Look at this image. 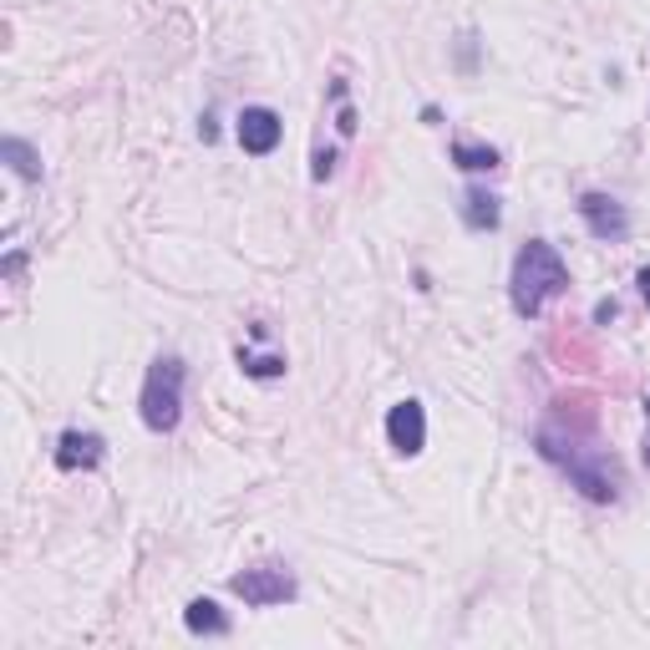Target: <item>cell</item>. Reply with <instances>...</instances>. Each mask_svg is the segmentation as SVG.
I'll use <instances>...</instances> for the list:
<instances>
[{"label": "cell", "mask_w": 650, "mask_h": 650, "mask_svg": "<svg viewBox=\"0 0 650 650\" xmlns=\"http://www.w3.org/2000/svg\"><path fill=\"white\" fill-rule=\"evenodd\" d=\"M534 442H539L543 463H554L559 473L589 498V503H615L620 498L625 478H620L615 452H604L589 433H574V427H564V422L554 417V422H539Z\"/></svg>", "instance_id": "1"}, {"label": "cell", "mask_w": 650, "mask_h": 650, "mask_svg": "<svg viewBox=\"0 0 650 650\" xmlns=\"http://www.w3.org/2000/svg\"><path fill=\"white\" fill-rule=\"evenodd\" d=\"M564 290H570V264H564V254H559L549 239H528V245L513 254V275H509L513 315L534 321V315H543V305L559 300Z\"/></svg>", "instance_id": "2"}, {"label": "cell", "mask_w": 650, "mask_h": 650, "mask_svg": "<svg viewBox=\"0 0 650 650\" xmlns=\"http://www.w3.org/2000/svg\"><path fill=\"white\" fill-rule=\"evenodd\" d=\"M184 387H188V361L184 357H158L142 376L138 391V417L153 437H173L184 422Z\"/></svg>", "instance_id": "3"}, {"label": "cell", "mask_w": 650, "mask_h": 650, "mask_svg": "<svg viewBox=\"0 0 650 650\" xmlns=\"http://www.w3.org/2000/svg\"><path fill=\"white\" fill-rule=\"evenodd\" d=\"M229 595L245 600L249 610H275V604L300 600V585H295V574L285 564H254V570L229 574Z\"/></svg>", "instance_id": "4"}, {"label": "cell", "mask_w": 650, "mask_h": 650, "mask_svg": "<svg viewBox=\"0 0 650 650\" xmlns=\"http://www.w3.org/2000/svg\"><path fill=\"white\" fill-rule=\"evenodd\" d=\"M579 218H585L589 239H600V245H625L630 239V209L620 199H610V193H600V188H589V193H579Z\"/></svg>", "instance_id": "5"}, {"label": "cell", "mask_w": 650, "mask_h": 650, "mask_svg": "<svg viewBox=\"0 0 650 650\" xmlns=\"http://www.w3.org/2000/svg\"><path fill=\"white\" fill-rule=\"evenodd\" d=\"M234 138H239V148L249 158H270L279 148V138H285V123H279L275 108H245L234 117Z\"/></svg>", "instance_id": "6"}, {"label": "cell", "mask_w": 650, "mask_h": 650, "mask_svg": "<svg viewBox=\"0 0 650 650\" xmlns=\"http://www.w3.org/2000/svg\"><path fill=\"white\" fill-rule=\"evenodd\" d=\"M387 442L391 452H402V458H417L427 448V407L417 397H402V402L387 412Z\"/></svg>", "instance_id": "7"}, {"label": "cell", "mask_w": 650, "mask_h": 650, "mask_svg": "<svg viewBox=\"0 0 650 650\" xmlns=\"http://www.w3.org/2000/svg\"><path fill=\"white\" fill-rule=\"evenodd\" d=\"M108 458V437L102 433H87V427H66L57 437V467L62 473H97Z\"/></svg>", "instance_id": "8"}, {"label": "cell", "mask_w": 650, "mask_h": 650, "mask_svg": "<svg viewBox=\"0 0 650 650\" xmlns=\"http://www.w3.org/2000/svg\"><path fill=\"white\" fill-rule=\"evenodd\" d=\"M184 625L188 635H199V640H224V635L234 630V620L218 610V600H209V595H193V600L184 604Z\"/></svg>", "instance_id": "9"}, {"label": "cell", "mask_w": 650, "mask_h": 650, "mask_svg": "<svg viewBox=\"0 0 650 650\" xmlns=\"http://www.w3.org/2000/svg\"><path fill=\"white\" fill-rule=\"evenodd\" d=\"M458 214H463V224L473 234H493L498 224H503V209H498V193H488V188H463V203H458Z\"/></svg>", "instance_id": "10"}, {"label": "cell", "mask_w": 650, "mask_h": 650, "mask_svg": "<svg viewBox=\"0 0 650 650\" xmlns=\"http://www.w3.org/2000/svg\"><path fill=\"white\" fill-rule=\"evenodd\" d=\"M0 163L16 173L21 184H41V153H36L26 138H16V133H11V138H0Z\"/></svg>", "instance_id": "11"}, {"label": "cell", "mask_w": 650, "mask_h": 650, "mask_svg": "<svg viewBox=\"0 0 650 650\" xmlns=\"http://www.w3.org/2000/svg\"><path fill=\"white\" fill-rule=\"evenodd\" d=\"M448 158H452V168H463V173H493L503 158H498V148H488V142H448Z\"/></svg>", "instance_id": "12"}, {"label": "cell", "mask_w": 650, "mask_h": 650, "mask_svg": "<svg viewBox=\"0 0 650 650\" xmlns=\"http://www.w3.org/2000/svg\"><path fill=\"white\" fill-rule=\"evenodd\" d=\"M234 357H239V372H245L249 382H279V376L290 372L285 357H254V351H245V346H239Z\"/></svg>", "instance_id": "13"}, {"label": "cell", "mask_w": 650, "mask_h": 650, "mask_svg": "<svg viewBox=\"0 0 650 650\" xmlns=\"http://www.w3.org/2000/svg\"><path fill=\"white\" fill-rule=\"evenodd\" d=\"M0 270H5V279H21V270H26V249H11Z\"/></svg>", "instance_id": "14"}, {"label": "cell", "mask_w": 650, "mask_h": 650, "mask_svg": "<svg viewBox=\"0 0 650 650\" xmlns=\"http://www.w3.org/2000/svg\"><path fill=\"white\" fill-rule=\"evenodd\" d=\"M615 315H620V305H615V300H600V305H595V325H610V321H615Z\"/></svg>", "instance_id": "15"}, {"label": "cell", "mask_w": 650, "mask_h": 650, "mask_svg": "<svg viewBox=\"0 0 650 650\" xmlns=\"http://www.w3.org/2000/svg\"><path fill=\"white\" fill-rule=\"evenodd\" d=\"M635 285H640V300L650 305V264H640V270H635Z\"/></svg>", "instance_id": "16"}, {"label": "cell", "mask_w": 650, "mask_h": 650, "mask_svg": "<svg viewBox=\"0 0 650 650\" xmlns=\"http://www.w3.org/2000/svg\"><path fill=\"white\" fill-rule=\"evenodd\" d=\"M640 463L650 467V397H646V437H640Z\"/></svg>", "instance_id": "17"}]
</instances>
